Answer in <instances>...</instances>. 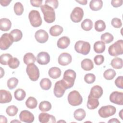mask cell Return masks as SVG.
Wrapping results in <instances>:
<instances>
[{
    "mask_svg": "<svg viewBox=\"0 0 123 123\" xmlns=\"http://www.w3.org/2000/svg\"><path fill=\"white\" fill-rule=\"evenodd\" d=\"M76 77V73L73 70L68 69L64 72L63 78L61 80L65 89L73 86Z\"/></svg>",
    "mask_w": 123,
    "mask_h": 123,
    "instance_id": "1",
    "label": "cell"
},
{
    "mask_svg": "<svg viewBox=\"0 0 123 123\" xmlns=\"http://www.w3.org/2000/svg\"><path fill=\"white\" fill-rule=\"evenodd\" d=\"M41 10L44 15V19L47 23H52L55 20V12L54 9L51 7L44 4L40 7Z\"/></svg>",
    "mask_w": 123,
    "mask_h": 123,
    "instance_id": "2",
    "label": "cell"
},
{
    "mask_svg": "<svg viewBox=\"0 0 123 123\" xmlns=\"http://www.w3.org/2000/svg\"><path fill=\"white\" fill-rule=\"evenodd\" d=\"M109 54L112 56H117L123 53V40L120 39L110 46L108 48Z\"/></svg>",
    "mask_w": 123,
    "mask_h": 123,
    "instance_id": "3",
    "label": "cell"
},
{
    "mask_svg": "<svg viewBox=\"0 0 123 123\" xmlns=\"http://www.w3.org/2000/svg\"><path fill=\"white\" fill-rule=\"evenodd\" d=\"M90 44L89 42L83 40L77 41L74 45V49L78 53L86 55L90 50Z\"/></svg>",
    "mask_w": 123,
    "mask_h": 123,
    "instance_id": "4",
    "label": "cell"
},
{
    "mask_svg": "<svg viewBox=\"0 0 123 123\" xmlns=\"http://www.w3.org/2000/svg\"><path fill=\"white\" fill-rule=\"evenodd\" d=\"M28 18L31 25L34 27L40 26L42 23L39 12L37 10L31 11L28 14Z\"/></svg>",
    "mask_w": 123,
    "mask_h": 123,
    "instance_id": "5",
    "label": "cell"
},
{
    "mask_svg": "<svg viewBox=\"0 0 123 123\" xmlns=\"http://www.w3.org/2000/svg\"><path fill=\"white\" fill-rule=\"evenodd\" d=\"M67 99L69 103L73 106H79L81 104L83 101V98L81 95L76 90H73L70 92L68 94Z\"/></svg>",
    "mask_w": 123,
    "mask_h": 123,
    "instance_id": "6",
    "label": "cell"
},
{
    "mask_svg": "<svg viewBox=\"0 0 123 123\" xmlns=\"http://www.w3.org/2000/svg\"><path fill=\"white\" fill-rule=\"evenodd\" d=\"M26 72L29 79L32 81H36L39 77V71L38 67L34 64L27 65Z\"/></svg>",
    "mask_w": 123,
    "mask_h": 123,
    "instance_id": "7",
    "label": "cell"
},
{
    "mask_svg": "<svg viewBox=\"0 0 123 123\" xmlns=\"http://www.w3.org/2000/svg\"><path fill=\"white\" fill-rule=\"evenodd\" d=\"M116 111V108L112 105H106L102 106L98 111L99 115L104 118L109 117L114 115Z\"/></svg>",
    "mask_w": 123,
    "mask_h": 123,
    "instance_id": "8",
    "label": "cell"
},
{
    "mask_svg": "<svg viewBox=\"0 0 123 123\" xmlns=\"http://www.w3.org/2000/svg\"><path fill=\"white\" fill-rule=\"evenodd\" d=\"M13 40L10 34L4 33L0 38V49L1 50L7 49L13 43Z\"/></svg>",
    "mask_w": 123,
    "mask_h": 123,
    "instance_id": "9",
    "label": "cell"
},
{
    "mask_svg": "<svg viewBox=\"0 0 123 123\" xmlns=\"http://www.w3.org/2000/svg\"><path fill=\"white\" fill-rule=\"evenodd\" d=\"M84 14L83 10L81 8L76 7L72 11L70 15V18L73 22L79 23L83 19Z\"/></svg>",
    "mask_w": 123,
    "mask_h": 123,
    "instance_id": "10",
    "label": "cell"
},
{
    "mask_svg": "<svg viewBox=\"0 0 123 123\" xmlns=\"http://www.w3.org/2000/svg\"><path fill=\"white\" fill-rule=\"evenodd\" d=\"M111 102L114 104L123 105V93L119 91H114L112 92L109 97Z\"/></svg>",
    "mask_w": 123,
    "mask_h": 123,
    "instance_id": "11",
    "label": "cell"
},
{
    "mask_svg": "<svg viewBox=\"0 0 123 123\" xmlns=\"http://www.w3.org/2000/svg\"><path fill=\"white\" fill-rule=\"evenodd\" d=\"M19 119L22 122L31 123L34 121V116L29 111L23 110L21 111L19 114Z\"/></svg>",
    "mask_w": 123,
    "mask_h": 123,
    "instance_id": "12",
    "label": "cell"
},
{
    "mask_svg": "<svg viewBox=\"0 0 123 123\" xmlns=\"http://www.w3.org/2000/svg\"><path fill=\"white\" fill-rule=\"evenodd\" d=\"M35 37L38 42L40 43H44L48 41L49 35L45 30L39 29L36 32Z\"/></svg>",
    "mask_w": 123,
    "mask_h": 123,
    "instance_id": "13",
    "label": "cell"
},
{
    "mask_svg": "<svg viewBox=\"0 0 123 123\" xmlns=\"http://www.w3.org/2000/svg\"><path fill=\"white\" fill-rule=\"evenodd\" d=\"M72 61V57L70 54L67 52L61 53L58 59V63L62 66H66L70 64Z\"/></svg>",
    "mask_w": 123,
    "mask_h": 123,
    "instance_id": "14",
    "label": "cell"
},
{
    "mask_svg": "<svg viewBox=\"0 0 123 123\" xmlns=\"http://www.w3.org/2000/svg\"><path fill=\"white\" fill-rule=\"evenodd\" d=\"M37 61L40 65H46L50 62V56L45 51L40 52L37 56Z\"/></svg>",
    "mask_w": 123,
    "mask_h": 123,
    "instance_id": "15",
    "label": "cell"
},
{
    "mask_svg": "<svg viewBox=\"0 0 123 123\" xmlns=\"http://www.w3.org/2000/svg\"><path fill=\"white\" fill-rule=\"evenodd\" d=\"M65 88L63 86L61 80H59L55 84L53 92L55 96L57 98H61L64 94Z\"/></svg>",
    "mask_w": 123,
    "mask_h": 123,
    "instance_id": "16",
    "label": "cell"
},
{
    "mask_svg": "<svg viewBox=\"0 0 123 123\" xmlns=\"http://www.w3.org/2000/svg\"><path fill=\"white\" fill-rule=\"evenodd\" d=\"M38 120L41 123H55L56 122V118L54 116L45 112L39 114Z\"/></svg>",
    "mask_w": 123,
    "mask_h": 123,
    "instance_id": "17",
    "label": "cell"
},
{
    "mask_svg": "<svg viewBox=\"0 0 123 123\" xmlns=\"http://www.w3.org/2000/svg\"><path fill=\"white\" fill-rule=\"evenodd\" d=\"M12 96L9 91L1 89L0 90V103H6L11 101Z\"/></svg>",
    "mask_w": 123,
    "mask_h": 123,
    "instance_id": "18",
    "label": "cell"
},
{
    "mask_svg": "<svg viewBox=\"0 0 123 123\" xmlns=\"http://www.w3.org/2000/svg\"><path fill=\"white\" fill-rule=\"evenodd\" d=\"M102 94H103L102 88L99 86L96 85V86H94L91 88L89 95L92 97L98 99L102 96Z\"/></svg>",
    "mask_w": 123,
    "mask_h": 123,
    "instance_id": "19",
    "label": "cell"
},
{
    "mask_svg": "<svg viewBox=\"0 0 123 123\" xmlns=\"http://www.w3.org/2000/svg\"><path fill=\"white\" fill-rule=\"evenodd\" d=\"M70 43V38L66 36H63L60 37L57 43V47L61 49L67 48Z\"/></svg>",
    "mask_w": 123,
    "mask_h": 123,
    "instance_id": "20",
    "label": "cell"
},
{
    "mask_svg": "<svg viewBox=\"0 0 123 123\" xmlns=\"http://www.w3.org/2000/svg\"><path fill=\"white\" fill-rule=\"evenodd\" d=\"M99 101L97 98H94L89 95L87 102V107L89 110H94L99 105Z\"/></svg>",
    "mask_w": 123,
    "mask_h": 123,
    "instance_id": "21",
    "label": "cell"
},
{
    "mask_svg": "<svg viewBox=\"0 0 123 123\" xmlns=\"http://www.w3.org/2000/svg\"><path fill=\"white\" fill-rule=\"evenodd\" d=\"M12 23L11 21L6 18L0 20V29L2 31H7L11 29Z\"/></svg>",
    "mask_w": 123,
    "mask_h": 123,
    "instance_id": "22",
    "label": "cell"
},
{
    "mask_svg": "<svg viewBox=\"0 0 123 123\" xmlns=\"http://www.w3.org/2000/svg\"><path fill=\"white\" fill-rule=\"evenodd\" d=\"M81 67L85 71H90L94 68V64L90 59H85L81 62Z\"/></svg>",
    "mask_w": 123,
    "mask_h": 123,
    "instance_id": "23",
    "label": "cell"
},
{
    "mask_svg": "<svg viewBox=\"0 0 123 123\" xmlns=\"http://www.w3.org/2000/svg\"><path fill=\"white\" fill-rule=\"evenodd\" d=\"M103 6V1L101 0H92L89 2V7L94 11L100 10Z\"/></svg>",
    "mask_w": 123,
    "mask_h": 123,
    "instance_id": "24",
    "label": "cell"
},
{
    "mask_svg": "<svg viewBox=\"0 0 123 123\" xmlns=\"http://www.w3.org/2000/svg\"><path fill=\"white\" fill-rule=\"evenodd\" d=\"M63 29L62 27L59 25H54L52 26L49 29L50 35L53 37H57L60 36L63 32Z\"/></svg>",
    "mask_w": 123,
    "mask_h": 123,
    "instance_id": "25",
    "label": "cell"
},
{
    "mask_svg": "<svg viewBox=\"0 0 123 123\" xmlns=\"http://www.w3.org/2000/svg\"><path fill=\"white\" fill-rule=\"evenodd\" d=\"M61 73V70L59 68L57 67H52L49 69L48 74L51 78L57 79L60 77Z\"/></svg>",
    "mask_w": 123,
    "mask_h": 123,
    "instance_id": "26",
    "label": "cell"
},
{
    "mask_svg": "<svg viewBox=\"0 0 123 123\" xmlns=\"http://www.w3.org/2000/svg\"><path fill=\"white\" fill-rule=\"evenodd\" d=\"M105 44L102 41H98L94 44V50L97 53H103L105 50Z\"/></svg>",
    "mask_w": 123,
    "mask_h": 123,
    "instance_id": "27",
    "label": "cell"
},
{
    "mask_svg": "<svg viewBox=\"0 0 123 123\" xmlns=\"http://www.w3.org/2000/svg\"><path fill=\"white\" fill-rule=\"evenodd\" d=\"M86 113L83 109H78L76 110L74 113V117L75 120L81 121L86 117Z\"/></svg>",
    "mask_w": 123,
    "mask_h": 123,
    "instance_id": "28",
    "label": "cell"
},
{
    "mask_svg": "<svg viewBox=\"0 0 123 123\" xmlns=\"http://www.w3.org/2000/svg\"><path fill=\"white\" fill-rule=\"evenodd\" d=\"M9 34L12 37L14 42H18L20 41L23 37L22 31L18 29H15L12 30Z\"/></svg>",
    "mask_w": 123,
    "mask_h": 123,
    "instance_id": "29",
    "label": "cell"
},
{
    "mask_svg": "<svg viewBox=\"0 0 123 123\" xmlns=\"http://www.w3.org/2000/svg\"><path fill=\"white\" fill-rule=\"evenodd\" d=\"M36 60V58L35 55L31 52L26 53L24 56V62L27 65L31 63H34Z\"/></svg>",
    "mask_w": 123,
    "mask_h": 123,
    "instance_id": "30",
    "label": "cell"
},
{
    "mask_svg": "<svg viewBox=\"0 0 123 123\" xmlns=\"http://www.w3.org/2000/svg\"><path fill=\"white\" fill-rule=\"evenodd\" d=\"M111 66L114 69H122L123 66V59L119 57L113 58L111 62Z\"/></svg>",
    "mask_w": 123,
    "mask_h": 123,
    "instance_id": "31",
    "label": "cell"
},
{
    "mask_svg": "<svg viewBox=\"0 0 123 123\" xmlns=\"http://www.w3.org/2000/svg\"><path fill=\"white\" fill-rule=\"evenodd\" d=\"M37 100L33 97H29L25 101V105L29 109H35L37 107Z\"/></svg>",
    "mask_w": 123,
    "mask_h": 123,
    "instance_id": "32",
    "label": "cell"
},
{
    "mask_svg": "<svg viewBox=\"0 0 123 123\" xmlns=\"http://www.w3.org/2000/svg\"><path fill=\"white\" fill-rule=\"evenodd\" d=\"M51 82L48 78L42 79L40 82V86L42 89L45 90H49L51 86Z\"/></svg>",
    "mask_w": 123,
    "mask_h": 123,
    "instance_id": "33",
    "label": "cell"
},
{
    "mask_svg": "<svg viewBox=\"0 0 123 123\" xmlns=\"http://www.w3.org/2000/svg\"><path fill=\"white\" fill-rule=\"evenodd\" d=\"M14 96L15 98L18 101H22L25 98L26 93L23 89L19 88L14 91Z\"/></svg>",
    "mask_w": 123,
    "mask_h": 123,
    "instance_id": "34",
    "label": "cell"
},
{
    "mask_svg": "<svg viewBox=\"0 0 123 123\" xmlns=\"http://www.w3.org/2000/svg\"><path fill=\"white\" fill-rule=\"evenodd\" d=\"M82 28L86 31L90 30L93 27V22L89 19H85L81 23Z\"/></svg>",
    "mask_w": 123,
    "mask_h": 123,
    "instance_id": "35",
    "label": "cell"
},
{
    "mask_svg": "<svg viewBox=\"0 0 123 123\" xmlns=\"http://www.w3.org/2000/svg\"><path fill=\"white\" fill-rule=\"evenodd\" d=\"M38 108L41 111H48L51 109V104L48 101H42L39 103Z\"/></svg>",
    "mask_w": 123,
    "mask_h": 123,
    "instance_id": "36",
    "label": "cell"
},
{
    "mask_svg": "<svg viewBox=\"0 0 123 123\" xmlns=\"http://www.w3.org/2000/svg\"><path fill=\"white\" fill-rule=\"evenodd\" d=\"M100 38L102 41H103L105 44H109L113 40L114 37L109 32H106L101 35Z\"/></svg>",
    "mask_w": 123,
    "mask_h": 123,
    "instance_id": "37",
    "label": "cell"
},
{
    "mask_svg": "<svg viewBox=\"0 0 123 123\" xmlns=\"http://www.w3.org/2000/svg\"><path fill=\"white\" fill-rule=\"evenodd\" d=\"M116 74V73L113 69H109L105 71L103 73V76L106 80H111L114 78Z\"/></svg>",
    "mask_w": 123,
    "mask_h": 123,
    "instance_id": "38",
    "label": "cell"
},
{
    "mask_svg": "<svg viewBox=\"0 0 123 123\" xmlns=\"http://www.w3.org/2000/svg\"><path fill=\"white\" fill-rule=\"evenodd\" d=\"M95 29L98 32H102L106 28L105 23L102 20H98L95 23Z\"/></svg>",
    "mask_w": 123,
    "mask_h": 123,
    "instance_id": "39",
    "label": "cell"
},
{
    "mask_svg": "<svg viewBox=\"0 0 123 123\" xmlns=\"http://www.w3.org/2000/svg\"><path fill=\"white\" fill-rule=\"evenodd\" d=\"M14 12L17 15H21L24 12V6L23 4L20 2H16L13 7Z\"/></svg>",
    "mask_w": 123,
    "mask_h": 123,
    "instance_id": "40",
    "label": "cell"
},
{
    "mask_svg": "<svg viewBox=\"0 0 123 123\" xmlns=\"http://www.w3.org/2000/svg\"><path fill=\"white\" fill-rule=\"evenodd\" d=\"M18 111V108L14 105L8 106L6 109V112L9 116H14L17 113Z\"/></svg>",
    "mask_w": 123,
    "mask_h": 123,
    "instance_id": "41",
    "label": "cell"
},
{
    "mask_svg": "<svg viewBox=\"0 0 123 123\" xmlns=\"http://www.w3.org/2000/svg\"><path fill=\"white\" fill-rule=\"evenodd\" d=\"M18 80L15 77H12L9 79L7 82V85L10 89H13L16 87L18 83Z\"/></svg>",
    "mask_w": 123,
    "mask_h": 123,
    "instance_id": "42",
    "label": "cell"
},
{
    "mask_svg": "<svg viewBox=\"0 0 123 123\" xmlns=\"http://www.w3.org/2000/svg\"><path fill=\"white\" fill-rule=\"evenodd\" d=\"M12 56L9 53L2 54L0 56V63L2 65H8L10 60Z\"/></svg>",
    "mask_w": 123,
    "mask_h": 123,
    "instance_id": "43",
    "label": "cell"
},
{
    "mask_svg": "<svg viewBox=\"0 0 123 123\" xmlns=\"http://www.w3.org/2000/svg\"><path fill=\"white\" fill-rule=\"evenodd\" d=\"M19 64L20 62L19 60L17 58L12 57L8 63V65L9 66L10 68L14 69L18 67Z\"/></svg>",
    "mask_w": 123,
    "mask_h": 123,
    "instance_id": "44",
    "label": "cell"
},
{
    "mask_svg": "<svg viewBox=\"0 0 123 123\" xmlns=\"http://www.w3.org/2000/svg\"><path fill=\"white\" fill-rule=\"evenodd\" d=\"M96 80V76L93 74H86L84 76L85 81L88 84H91L93 83Z\"/></svg>",
    "mask_w": 123,
    "mask_h": 123,
    "instance_id": "45",
    "label": "cell"
},
{
    "mask_svg": "<svg viewBox=\"0 0 123 123\" xmlns=\"http://www.w3.org/2000/svg\"><path fill=\"white\" fill-rule=\"evenodd\" d=\"M111 25L115 28H119L122 27V23L121 20L118 18H113L111 21Z\"/></svg>",
    "mask_w": 123,
    "mask_h": 123,
    "instance_id": "46",
    "label": "cell"
},
{
    "mask_svg": "<svg viewBox=\"0 0 123 123\" xmlns=\"http://www.w3.org/2000/svg\"><path fill=\"white\" fill-rule=\"evenodd\" d=\"M45 4L48 5L53 8L54 9H55L58 7L59 2L57 0H46Z\"/></svg>",
    "mask_w": 123,
    "mask_h": 123,
    "instance_id": "47",
    "label": "cell"
},
{
    "mask_svg": "<svg viewBox=\"0 0 123 123\" xmlns=\"http://www.w3.org/2000/svg\"><path fill=\"white\" fill-rule=\"evenodd\" d=\"M95 63L97 65H100L102 64L104 61V56L102 55H97L94 58Z\"/></svg>",
    "mask_w": 123,
    "mask_h": 123,
    "instance_id": "48",
    "label": "cell"
},
{
    "mask_svg": "<svg viewBox=\"0 0 123 123\" xmlns=\"http://www.w3.org/2000/svg\"><path fill=\"white\" fill-rule=\"evenodd\" d=\"M116 86L121 89H123V76H118L114 81Z\"/></svg>",
    "mask_w": 123,
    "mask_h": 123,
    "instance_id": "49",
    "label": "cell"
},
{
    "mask_svg": "<svg viewBox=\"0 0 123 123\" xmlns=\"http://www.w3.org/2000/svg\"><path fill=\"white\" fill-rule=\"evenodd\" d=\"M30 3L31 5L36 7H39L41 6V4L42 3V0H30Z\"/></svg>",
    "mask_w": 123,
    "mask_h": 123,
    "instance_id": "50",
    "label": "cell"
},
{
    "mask_svg": "<svg viewBox=\"0 0 123 123\" xmlns=\"http://www.w3.org/2000/svg\"><path fill=\"white\" fill-rule=\"evenodd\" d=\"M111 4L114 7H118L122 5V0H112L111 1Z\"/></svg>",
    "mask_w": 123,
    "mask_h": 123,
    "instance_id": "51",
    "label": "cell"
},
{
    "mask_svg": "<svg viewBox=\"0 0 123 123\" xmlns=\"http://www.w3.org/2000/svg\"><path fill=\"white\" fill-rule=\"evenodd\" d=\"M11 2V0H1L0 1V3L1 6H8L10 3Z\"/></svg>",
    "mask_w": 123,
    "mask_h": 123,
    "instance_id": "52",
    "label": "cell"
},
{
    "mask_svg": "<svg viewBox=\"0 0 123 123\" xmlns=\"http://www.w3.org/2000/svg\"><path fill=\"white\" fill-rule=\"evenodd\" d=\"M0 123H7V120L6 117H5L4 116L1 115L0 116Z\"/></svg>",
    "mask_w": 123,
    "mask_h": 123,
    "instance_id": "53",
    "label": "cell"
},
{
    "mask_svg": "<svg viewBox=\"0 0 123 123\" xmlns=\"http://www.w3.org/2000/svg\"><path fill=\"white\" fill-rule=\"evenodd\" d=\"M108 123H120V121L118 120L117 118H112L110 119Z\"/></svg>",
    "mask_w": 123,
    "mask_h": 123,
    "instance_id": "54",
    "label": "cell"
},
{
    "mask_svg": "<svg viewBox=\"0 0 123 123\" xmlns=\"http://www.w3.org/2000/svg\"><path fill=\"white\" fill-rule=\"evenodd\" d=\"M76 2H78L82 5H86L87 4V1L86 0H75Z\"/></svg>",
    "mask_w": 123,
    "mask_h": 123,
    "instance_id": "55",
    "label": "cell"
},
{
    "mask_svg": "<svg viewBox=\"0 0 123 123\" xmlns=\"http://www.w3.org/2000/svg\"><path fill=\"white\" fill-rule=\"evenodd\" d=\"M0 71H1V74H0V78H2L3 75L4 74V71H3V69L2 68V67L0 68Z\"/></svg>",
    "mask_w": 123,
    "mask_h": 123,
    "instance_id": "56",
    "label": "cell"
},
{
    "mask_svg": "<svg viewBox=\"0 0 123 123\" xmlns=\"http://www.w3.org/2000/svg\"><path fill=\"white\" fill-rule=\"evenodd\" d=\"M123 110H122L120 111V112L119 113V115L120 118H121L122 120H123Z\"/></svg>",
    "mask_w": 123,
    "mask_h": 123,
    "instance_id": "57",
    "label": "cell"
},
{
    "mask_svg": "<svg viewBox=\"0 0 123 123\" xmlns=\"http://www.w3.org/2000/svg\"><path fill=\"white\" fill-rule=\"evenodd\" d=\"M18 122V123H21V122H20V121H15V120H14V121H11V123H12V122Z\"/></svg>",
    "mask_w": 123,
    "mask_h": 123,
    "instance_id": "58",
    "label": "cell"
}]
</instances>
